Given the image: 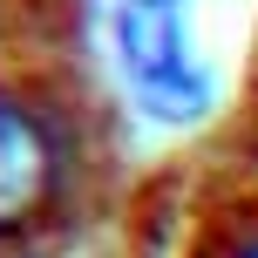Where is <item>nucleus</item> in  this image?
<instances>
[{"label": "nucleus", "instance_id": "obj_1", "mask_svg": "<svg viewBox=\"0 0 258 258\" xmlns=\"http://www.w3.org/2000/svg\"><path fill=\"white\" fill-rule=\"evenodd\" d=\"M116 61L129 95L156 122L204 116L211 82L190 54V0H116Z\"/></svg>", "mask_w": 258, "mask_h": 258}, {"label": "nucleus", "instance_id": "obj_2", "mask_svg": "<svg viewBox=\"0 0 258 258\" xmlns=\"http://www.w3.org/2000/svg\"><path fill=\"white\" fill-rule=\"evenodd\" d=\"M54 177H61V143H54L48 116L0 95V238L21 231L54 197Z\"/></svg>", "mask_w": 258, "mask_h": 258}, {"label": "nucleus", "instance_id": "obj_3", "mask_svg": "<svg viewBox=\"0 0 258 258\" xmlns=\"http://www.w3.org/2000/svg\"><path fill=\"white\" fill-rule=\"evenodd\" d=\"M238 258H258V238H251V245H245V251H238Z\"/></svg>", "mask_w": 258, "mask_h": 258}]
</instances>
